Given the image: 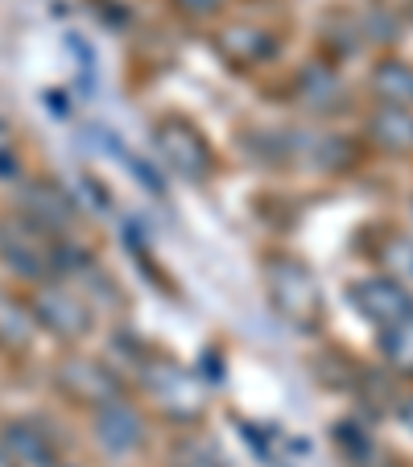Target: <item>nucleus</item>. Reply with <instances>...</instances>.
I'll return each mask as SVG.
<instances>
[{
	"mask_svg": "<svg viewBox=\"0 0 413 467\" xmlns=\"http://www.w3.org/2000/svg\"><path fill=\"white\" fill-rule=\"evenodd\" d=\"M0 261L26 282L46 285L58 274L62 253L54 232H46L42 223H34L29 215H5L0 220Z\"/></svg>",
	"mask_w": 413,
	"mask_h": 467,
	"instance_id": "nucleus-1",
	"label": "nucleus"
},
{
	"mask_svg": "<svg viewBox=\"0 0 413 467\" xmlns=\"http://www.w3.org/2000/svg\"><path fill=\"white\" fill-rule=\"evenodd\" d=\"M269 298L273 310L285 318V323L302 327H318L323 318V290H318V277L310 274L298 256H273L269 261Z\"/></svg>",
	"mask_w": 413,
	"mask_h": 467,
	"instance_id": "nucleus-2",
	"label": "nucleus"
},
{
	"mask_svg": "<svg viewBox=\"0 0 413 467\" xmlns=\"http://www.w3.org/2000/svg\"><path fill=\"white\" fill-rule=\"evenodd\" d=\"M153 145H158V158L166 161L178 178L199 182V178L212 174V145H207V137H202L191 120H182V116H166V120H158V129H153Z\"/></svg>",
	"mask_w": 413,
	"mask_h": 467,
	"instance_id": "nucleus-3",
	"label": "nucleus"
},
{
	"mask_svg": "<svg viewBox=\"0 0 413 467\" xmlns=\"http://www.w3.org/2000/svg\"><path fill=\"white\" fill-rule=\"evenodd\" d=\"M34 318L46 327V331H54L58 339H83L91 331V323H96V315H91V302L83 298L79 290H71V285H58V282L37 285Z\"/></svg>",
	"mask_w": 413,
	"mask_h": 467,
	"instance_id": "nucleus-4",
	"label": "nucleus"
},
{
	"mask_svg": "<svg viewBox=\"0 0 413 467\" xmlns=\"http://www.w3.org/2000/svg\"><path fill=\"white\" fill-rule=\"evenodd\" d=\"M145 380H150V393L158 397V406L166 410L174 422H194V418L202 414V389L186 368H178V364H158V368H150Z\"/></svg>",
	"mask_w": 413,
	"mask_h": 467,
	"instance_id": "nucleus-5",
	"label": "nucleus"
},
{
	"mask_svg": "<svg viewBox=\"0 0 413 467\" xmlns=\"http://www.w3.org/2000/svg\"><path fill=\"white\" fill-rule=\"evenodd\" d=\"M352 302L368 323L377 327H397L413 315V302H409V290L393 282V277H368V282H356L352 285Z\"/></svg>",
	"mask_w": 413,
	"mask_h": 467,
	"instance_id": "nucleus-6",
	"label": "nucleus"
},
{
	"mask_svg": "<svg viewBox=\"0 0 413 467\" xmlns=\"http://www.w3.org/2000/svg\"><path fill=\"white\" fill-rule=\"evenodd\" d=\"M96 442L112 455H129L145 442V418L120 397L104 401V406H96Z\"/></svg>",
	"mask_w": 413,
	"mask_h": 467,
	"instance_id": "nucleus-7",
	"label": "nucleus"
},
{
	"mask_svg": "<svg viewBox=\"0 0 413 467\" xmlns=\"http://www.w3.org/2000/svg\"><path fill=\"white\" fill-rule=\"evenodd\" d=\"M62 389L88 406H104V401H116L120 397V380L108 372V364L96 360H75V364H62Z\"/></svg>",
	"mask_w": 413,
	"mask_h": 467,
	"instance_id": "nucleus-8",
	"label": "nucleus"
},
{
	"mask_svg": "<svg viewBox=\"0 0 413 467\" xmlns=\"http://www.w3.org/2000/svg\"><path fill=\"white\" fill-rule=\"evenodd\" d=\"M26 215L34 223H42L46 232H58V228H67V223L75 220V207L54 182H34L26 191Z\"/></svg>",
	"mask_w": 413,
	"mask_h": 467,
	"instance_id": "nucleus-9",
	"label": "nucleus"
},
{
	"mask_svg": "<svg viewBox=\"0 0 413 467\" xmlns=\"http://www.w3.org/2000/svg\"><path fill=\"white\" fill-rule=\"evenodd\" d=\"M372 141L385 145L393 153H413V112L409 108L385 104L372 116Z\"/></svg>",
	"mask_w": 413,
	"mask_h": 467,
	"instance_id": "nucleus-10",
	"label": "nucleus"
},
{
	"mask_svg": "<svg viewBox=\"0 0 413 467\" xmlns=\"http://www.w3.org/2000/svg\"><path fill=\"white\" fill-rule=\"evenodd\" d=\"M220 46H223V58L236 62V67H256V62H264L273 54V37L253 26H232Z\"/></svg>",
	"mask_w": 413,
	"mask_h": 467,
	"instance_id": "nucleus-11",
	"label": "nucleus"
},
{
	"mask_svg": "<svg viewBox=\"0 0 413 467\" xmlns=\"http://www.w3.org/2000/svg\"><path fill=\"white\" fill-rule=\"evenodd\" d=\"M5 442H9V451H13L17 463H34V467H50L54 463L50 439H46L37 426H29V422H13L9 431H5Z\"/></svg>",
	"mask_w": 413,
	"mask_h": 467,
	"instance_id": "nucleus-12",
	"label": "nucleus"
},
{
	"mask_svg": "<svg viewBox=\"0 0 413 467\" xmlns=\"http://www.w3.org/2000/svg\"><path fill=\"white\" fill-rule=\"evenodd\" d=\"M372 88L385 104L393 108H409L413 104V67L405 62H380L377 75H372Z\"/></svg>",
	"mask_w": 413,
	"mask_h": 467,
	"instance_id": "nucleus-13",
	"label": "nucleus"
},
{
	"mask_svg": "<svg viewBox=\"0 0 413 467\" xmlns=\"http://www.w3.org/2000/svg\"><path fill=\"white\" fill-rule=\"evenodd\" d=\"M385 356L393 368L401 372H413V315L405 318V323L388 327V336H385Z\"/></svg>",
	"mask_w": 413,
	"mask_h": 467,
	"instance_id": "nucleus-14",
	"label": "nucleus"
},
{
	"mask_svg": "<svg viewBox=\"0 0 413 467\" xmlns=\"http://www.w3.org/2000/svg\"><path fill=\"white\" fill-rule=\"evenodd\" d=\"M385 265L393 269V277H397V285L401 290H413V240H405V236H393L385 244Z\"/></svg>",
	"mask_w": 413,
	"mask_h": 467,
	"instance_id": "nucleus-15",
	"label": "nucleus"
},
{
	"mask_svg": "<svg viewBox=\"0 0 413 467\" xmlns=\"http://www.w3.org/2000/svg\"><path fill=\"white\" fill-rule=\"evenodd\" d=\"M174 467H220V459L207 447H199V442H186V447H178Z\"/></svg>",
	"mask_w": 413,
	"mask_h": 467,
	"instance_id": "nucleus-16",
	"label": "nucleus"
},
{
	"mask_svg": "<svg viewBox=\"0 0 413 467\" xmlns=\"http://www.w3.org/2000/svg\"><path fill=\"white\" fill-rule=\"evenodd\" d=\"M186 13H215L223 5V0H178Z\"/></svg>",
	"mask_w": 413,
	"mask_h": 467,
	"instance_id": "nucleus-17",
	"label": "nucleus"
},
{
	"mask_svg": "<svg viewBox=\"0 0 413 467\" xmlns=\"http://www.w3.org/2000/svg\"><path fill=\"white\" fill-rule=\"evenodd\" d=\"M397 418H401V426H405V431H413V397H409V401H405L401 410H397Z\"/></svg>",
	"mask_w": 413,
	"mask_h": 467,
	"instance_id": "nucleus-18",
	"label": "nucleus"
},
{
	"mask_svg": "<svg viewBox=\"0 0 413 467\" xmlns=\"http://www.w3.org/2000/svg\"><path fill=\"white\" fill-rule=\"evenodd\" d=\"M0 467H17V459H13L9 442H5V434H0Z\"/></svg>",
	"mask_w": 413,
	"mask_h": 467,
	"instance_id": "nucleus-19",
	"label": "nucleus"
}]
</instances>
